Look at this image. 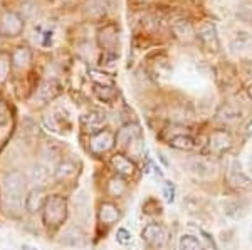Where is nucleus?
Segmentation results:
<instances>
[{
    "mask_svg": "<svg viewBox=\"0 0 252 250\" xmlns=\"http://www.w3.org/2000/svg\"><path fill=\"white\" fill-rule=\"evenodd\" d=\"M67 219V200L61 195H51L42 207V220L47 228H58Z\"/></svg>",
    "mask_w": 252,
    "mask_h": 250,
    "instance_id": "1",
    "label": "nucleus"
},
{
    "mask_svg": "<svg viewBox=\"0 0 252 250\" xmlns=\"http://www.w3.org/2000/svg\"><path fill=\"white\" fill-rule=\"evenodd\" d=\"M26 176L20 171H10L3 176V188H5L7 205L12 210H19L22 205L24 192H26Z\"/></svg>",
    "mask_w": 252,
    "mask_h": 250,
    "instance_id": "2",
    "label": "nucleus"
},
{
    "mask_svg": "<svg viewBox=\"0 0 252 250\" xmlns=\"http://www.w3.org/2000/svg\"><path fill=\"white\" fill-rule=\"evenodd\" d=\"M120 44V29L116 24H106L97 30V46L103 49L104 54H118Z\"/></svg>",
    "mask_w": 252,
    "mask_h": 250,
    "instance_id": "3",
    "label": "nucleus"
},
{
    "mask_svg": "<svg viewBox=\"0 0 252 250\" xmlns=\"http://www.w3.org/2000/svg\"><path fill=\"white\" fill-rule=\"evenodd\" d=\"M141 239L143 242L150 245L153 249H163L170 240V233L168 230L160 223H150L146 225L141 232Z\"/></svg>",
    "mask_w": 252,
    "mask_h": 250,
    "instance_id": "4",
    "label": "nucleus"
},
{
    "mask_svg": "<svg viewBox=\"0 0 252 250\" xmlns=\"http://www.w3.org/2000/svg\"><path fill=\"white\" fill-rule=\"evenodd\" d=\"M24 27H26V20L17 12L9 10L0 17V32L5 37H19L24 32Z\"/></svg>",
    "mask_w": 252,
    "mask_h": 250,
    "instance_id": "5",
    "label": "nucleus"
},
{
    "mask_svg": "<svg viewBox=\"0 0 252 250\" xmlns=\"http://www.w3.org/2000/svg\"><path fill=\"white\" fill-rule=\"evenodd\" d=\"M61 94V84L58 81H44L35 89L32 96V104L34 106H46L47 103L54 101Z\"/></svg>",
    "mask_w": 252,
    "mask_h": 250,
    "instance_id": "6",
    "label": "nucleus"
},
{
    "mask_svg": "<svg viewBox=\"0 0 252 250\" xmlns=\"http://www.w3.org/2000/svg\"><path fill=\"white\" fill-rule=\"evenodd\" d=\"M116 144V136L108 130H101L94 133L89 139V151L96 156H101L108 153Z\"/></svg>",
    "mask_w": 252,
    "mask_h": 250,
    "instance_id": "7",
    "label": "nucleus"
},
{
    "mask_svg": "<svg viewBox=\"0 0 252 250\" xmlns=\"http://www.w3.org/2000/svg\"><path fill=\"white\" fill-rule=\"evenodd\" d=\"M140 126L135 123H128L125 124L123 128H120V131L116 133V144L120 148H128L131 144H135L138 139H140Z\"/></svg>",
    "mask_w": 252,
    "mask_h": 250,
    "instance_id": "8",
    "label": "nucleus"
},
{
    "mask_svg": "<svg viewBox=\"0 0 252 250\" xmlns=\"http://www.w3.org/2000/svg\"><path fill=\"white\" fill-rule=\"evenodd\" d=\"M230 146H232V136H230L225 130H217L210 135L209 150L215 153V155H220V153L227 151Z\"/></svg>",
    "mask_w": 252,
    "mask_h": 250,
    "instance_id": "9",
    "label": "nucleus"
},
{
    "mask_svg": "<svg viewBox=\"0 0 252 250\" xmlns=\"http://www.w3.org/2000/svg\"><path fill=\"white\" fill-rule=\"evenodd\" d=\"M106 123V116L103 112H97V111H91L86 112V114L81 116V126L84 128L86 131H101V128L104 126Z\"/></svg>",
    "mask_w": 252,
    "mask_h": 250,
    "instance_id": "10",
    "label": "nucleus"
},
{
    "mask_svg": "<svg viewBox=\"0 0 252 250\" xmlns=\"http://www.w3.org/2000/svg\"><path fill=\"white\" fill-rule=\"evenodd\" d=\"M111 165L120 176H133L136 171L135 163H133L129 158H126L125 155H120V153H116V155L111 158Z\"/></svg>",
    "mask_w": 252,
    "mask_h": 250,
    "instance_id": "11",
    "label": "nucleus"
},
{
    "mask_svg": "<svg viewBox=\"0 0 252 250\" xmlns=\"http://www.w3.org/2000/svg\"><path fill=\"white\" fill-rule=\"evenodd\" d=\"M197 37L205 44V46H217V27H215L214 22H202L197 29Z\"/></svg>",
    "mask_w": 252,
    "mask_h": 250,
    "instance_id": "12",
    "label": "nucleus"
},
{
    "mask_svg": "<svg viewBox=\"0 0 252 250\" xmlns=\"http://www.w3.org/2000/svg\"><path fill=\"white\" fill-rule=\"evenodd\" d=\"M227 180H229V185L237 190H249L252 187V180L246 173L241 171V168H230L229 175H227Z\"/></svg>",
    "mask_w": 252,
    "mask_h": 250,
    "instance_id": "13",
    "label": "nucleus"
},
{
    "mask_svg": "<svg viewBox=\"0 0 252 250\" xmlns=\"http://www.w3.org/2000/svg\"><path fill=\"white\" fill-rule=\"evenodd\" d=\"M44 203H46V196H44L42 188H34L27 193L26 196V210L29 213H35L39 210H42Z\"/></svg>",
    "mask_w": 252,
    "mask_h": 250,
    "instance_id": "14",
    "label": "nucleus"
},
{
    "mask_svg": "<svg viewBox=\"0 0 252 250\" xmlns=\"http://www.w3.org/2000/svg\"><path fill=\"white\" fill-rule=\"evenodd\" d=\"M97 215H99V222L104 225H113L120 220V210L116 208V205L109 203V201L101 203L99 213H97Z\"/></svg>",
    "mask_w": 252,
    "mask_h": 250,
    "instance_id": "15",
    "label": "nucleus"
},
{
    "mask_svg": "<svg viewBox=\"0 0 252 250\" xmlns=\"http://www.w3.org/2000/svg\"><path fill=\"white\" fill-rule=\"evenodd\" d=\"M109 0H91L86 7V12L91 19H104L109 12Z\"/></svg>",
    "mask_w": 252,
    "mask_h": 250,
    "instance_id": "16",
    "label": "nucleus"
},
{
    "mask_svg": "<svg viewBox=\"0 0 252 250\" xmlns=\"http://www.w3.org/2000/svg\"><path fill=\"white\" fill-rule=\"evenodd\" d=\"M230 49H232L234 54H239V56L249 54V52H252V37L249 34L241 32V34H237V37L232 40Z\"/></svg>",
    "mask_w": 252,
    "mask_h": 250,
    "instance_id": "17",
    "label": "nucleus"
},
{
    "mask_svg": "<svg viewBox=\"0 0 252 250\" xmlns=\"http://www.w3.org/2000/svg\"><path fill=\"white\" fill-rule=\"evenodd\" d=\"M12 66L15 67V69H24V67H27L31 64L32 60V52L29 47H17L14 52H12Z\"/></svg>",
    "mask_w": 252,
    "mask_h": 250,
    "instance_id": "18",
    "label": "nucleus"
},
{
    "mask_svg": "<svg viewBox=\"0 0 252 250\" xmlns=\"http://www.w3.org/2000/svg\"><path fill=\"white\" fill-rule=\"evenodd\" d=\"M76 171H78V167H76L74 161H72V160H64V161H61L58 167H56L54 178L58 180V181L67 180L69 176L76 175Z\"/></svg>",
    "mask_w": 252,
    "mask_h": 250,
    "instance_id": "19",
    "label": "nucleus"
},
{
    "mask_svg": "<svg viewBox=\"0 0 252 250\" xmlns=\"http://www.w3.org/2000/svg\"><path fill=\"white\" fill-rule=\"evenodd\" d=\"M170 146L175 148V150H192L195 146V141L190 135H185V133H182V135H175L172 139H170Z\"/></svg>",
    "mask_w": 252,
    "mask_h": 250,
    "instance_id": "20",
    "label": "nucleus"
},
{
    "mask_svg": "<svg viewBox=\"0 0 252 250\" xmlns=\"http://www.w3.org/2000/svg\"><path fill=\"white\" fill-rule=\"evenodd\" d=\"M49 178H51V171L47 170V167L44 165H34L31 170V180L35 185H46Z\"/></svg>",
    "mask_w": 252,
    "mask_h": 250,
    "instance_id": "21",
    "label": "nucleus"
},
{
    "mask_svg": "<svg viewBox=\"0 0 252 250\" xmlns=\"http://www.w3.org/2000/svg\"><path fill=\"white\" fill-rule=\"evenodd\" d=\"M89 78L94 83V86H115L113 76L106 74V72H101L97 69H89Z\"/></svg>",
    "mask_w": 252,
    "mask_h": 250,
    "instance_id": "22",
    "label": "nucleus"
},
{
    "mask_svg": "<svg viewBox=\"0 0 252 250\" xmlns=\"http://www.w3.org/2000/svg\"><path fill=\"white\" fill-rule=\"evenodd\" d=\"M178 250H204V247H202L200 240H198L197 237L185 233V235L180 237V242H178Z\"/></svg>",
    "mask_w": 252,
    "mask_h": 250,
    "instance_id": "23",
    "label": "nucleus"
},
{
    "mask_svg": "<svg viewBox=\"0 0 252 250\" xmlns=\"http://www.w3.org/2000/svg\"><path fill=\"white\" fill-rule=\"evenodd\" d=\"M12 67V57L9 52H0V84H3L9 79Z\"/></svg>",
    "mask_w": 252,
    "mask_h": 250,
    "instance_id": "24",
    "label": "nucleus"
},
{
    "mask_svg": "<svg viewBox=\"0 0 252 250\" xmlns=\"http://www.w3.org/2000/svg\"><path fill=\"white\" fill-rule=\"evenodd\" d=\"M190 171L193 173L195 176H198V178H205V175H204V171H207L209 175H212V168H210V165L207 163L205 160H193L192 163H190Z\"/></svg>",
    "mask_w": 252,
    "mask_h": 250,
    "instance_id": "25",
    "label": "nucleus"
},
{
    "mask_svg": "<svg viewBox=\"0 0 252 250\" xmlns=\"http://www.w3.org/2000/svg\"><path fill=\"white\" fill-rule=\"evenodd\" d=\"M94 94L103 103H109L116 98V89L115 86H94Z\"/></svg>",
    "mask_w": 252,
    "mask_h": 250,
    "instance_id": "26",
    "label": "nucleus"
},
{
    "mask_svg": "<svg viewBox=\"0 0 252 250\" xmlns=\"http://www.w3.org/2000/svg\"><path fill=\"white\" fill-rule=\"evenodd\" d=\"M63 244L72 245V247L83 245V233H81L79 228H69V230L63 235Z\"/></svg>",
    "mask_w": 252,
    "mask_h": 250,
    "instance_id": "27",
    "label": "nucleus"
},
{
    "mask_svg": "<svg viewBox=\"0 0 252 250\" xmlns=\"http://www.w3.org/2000/svg\"><path fill=\"white\" fill-rule=\"evenodd\" d=\"M126 192V183L121 176H115L108 183V193L111 196H121Z\"/></svg>",
    "mask_w": 252,
    "mask_h": 250,
    "instance_id": "28",
    "label": "nucleus"
},
{
    "mask_svg": "<svg viewBox=\"0 0 252 250\" xmlns=\"http://www.w3.org/2000/svg\"><path fill=\"white\" fill-rule=\"evenodd\" d=\"M219 118L225 123H235L237 119H241V112L237 110H234L232 106H222L219 111Z\"/></svg>",
    "mask_w": 252,
    "mask_h": 250,
    "instance_id": "29",
    "label": "nucleus"
},
{
    "mask_svg": "<svg viewBox=\"0 0 252 250\" xmlns=\"http://www.w3.org/2000/svg\"><path fill=\"white\" fill-rule=\"evenodd\" d=\"M172 29L178 37H185V35H192V26L187 20H177L172 24Z\"/></svg>",
    "mask_w": 252,
    "mask_h": 250,
    "instance_id": "30",
    "label": "nucleus"
},
{
    "mask_svg": "<svg viewBox=\"0 0 252 250\" xmlns=\"http://www.w3.org/2000/svg\"><path fill=\"white\" fill-rule=\"evenodd\" d=\"M163 196L168 203H173L175 201V185L172 181H165L163 183Z\"/></svg>",
    "mask_w": 252,
    "mask_h": 250,
    "instance_id": "31",
    "label": "nucleus"
},
{
    "mask_svg": "<svg viewBox=\"0 0 252 250\" xmlns=\"http://www.w3.org/2000/svg\"><path fill=\"white\" fill-rule=\"evenodd\" d=\"M116 242L121 245H128L131 242V233H129L126 228H118L116 232Z\"/></svg>",
    "mask_w": 252,
    "mask_h": 250,
    "instance_id": "32",
    "label": "nucleus"
},
{
    "mask_svg": "<svg viewBox=\"0 0 252 250\" xmlns=\"http://www.w3.org/2000/svg\"><path fill=\"white\" fill-rule=\"evenodd\" d=\"M10 118V111H9V106H7L3 101H0V124L7 123Z\"/></svg>",
    "mask_w": 252,
    "mask_h": 250,
    "instance_id": "33",
    "label": "nucleus"
},
{
    "mask_svg": "<svg viewBox=\"0 0 252 250\" xmlns=\"http://www.w3.org/2000/svg\"><path fill=\"white\" fill-rule=\"evenodd\" d=\"M150 0H129V3H135V5H146Z\"/></svg>",
    "mask_w": 252,
    "mask_h": 250,
    "instance_id": "34",
    "label": "nucleus"
},
{
    "mask_svg": "<svg viewBox=\"0 0 252 250\" xmlns=\"http://www.w3.org/2000/svg\"><path fill=\"white\" fill-rule=\"evenodd\" d=\"M22 250H37V249L32 247V245H29V244H24V245H22Z\"/></svg>",
    "mask_w": 252,
    "mask_h": 250,
    "instance_id": "35",
    "label": "nucleus"
},
{
    "mask_svg": "<svg viewBox=\"0 0 252 250\" xmlns=\"http://www.w3.org/2000/svg\"><path fill=\"white\" fill-rule=\"evenodd\" d=\"M247 94H249V98L252 99V84H249V87H247Z\"/></svg>",
    "mask_w": 252,
    "mask_h": 250,
    "instance_id": "36",
    "label": "nucleus"
},
{
    "mask_svg": "<svg viewBox=\"0 0 252 250\" xmlns=\"http://www.w3.org/2000/svg\"><path fill=\"white\" fill-rule=\"evenodd\" d=\"M249 171L252 173V156H251V160H249Z\"/></svg>",
    "mask_w": 252,
    "mask_h": 250,
    "instance_id": "37",
    "label": "nucleus"
},
{
    "mask_svg": "<svg viewBox=\"0 0 252 250\" xmlns=\"http://www.w3.org/2000/svg\"><path fill=\"white\" fill-rule=\"evenodd\" d=\"M0 37H2V32H0Z\"/></svg>",
    "mask_w": 252,
    "mask_h": 250,
    "instance_id": "38",
    "label": "nucleus"
}]
</instances>
